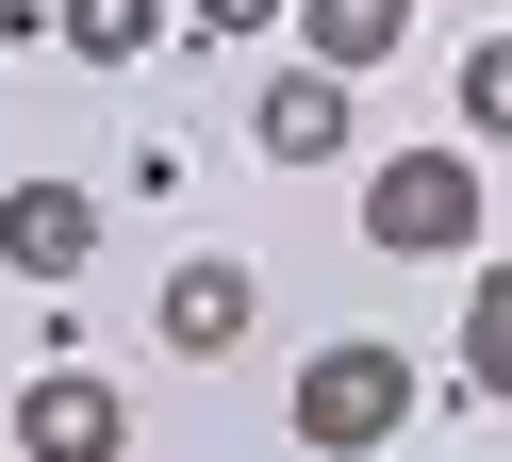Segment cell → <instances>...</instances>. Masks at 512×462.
<instances>
[{"label":"cell","mask_w":512,"mask_h":462,"mask_svg":"<svg viewBox=\"0 0 512 462\" xmlns=\"http://www.w3.org/2000/svg\"><path fill=\"white\" fill-rule=\"evenodd\" d=\"M248 149H265V165H347V83L281 66V83L248 99Z\"/></svg>","instance_id":"cell-7"},{"label":"cell","mask_w":512,"mask_h":462,"mask_svg":"<svg viewBox=\"0 0 512 462\" xmlns=\"http://www.w3.org/2000/svg\"><path fill=\"white\" fill-rule=\"evenodd\" d=\"M364 248H380V264H479V248H496L479 149H380V165H364Z\"/></svg>","instance_id":"cell-2"},{"label":"cell","mask_w":512,"mask_h":462,"mask_svg":"<svg viewBox=\"0 0 512 462\" xmlns=\"http://www.w3.org/2000/svg\"><path fill=\"white\" fill-rule=\"evenodd\" d=\"M281 17H298V66H314V83H347V99L413 50V0H281Z\"/></svg>","instance_id":"cell-6"},{"label":"cell","mask_w":512,"mask_h":462,"mask_svg":"<svg viewBox=\"0 0 512 462\" xmlns=\"http://www.w3.org/2000/svg\"><path fill=\"white\" fill-rule=\"evenodd\" d=\"M479 132H512V33L463 50V132H446V149H479Z\"/></svg>","instance_id":"cell-10"},{"label":"cell","mask_w":512,"mask_h":462,"mask_svg":"<svg viewBox=\"0 0 512 462\" xmlns=\"http://www.w3.org/2000/svg\"><path fill=\"white\" fill-rule=\"evenodd\" d=\"M281 0H166V33H265Z\"/></svg>","instance_id":"cell-11"},{"label":"cell","mask_w":512,"mask_h":462,"mask_svg":"<svg viewBox=\"0 0 512 462\" xmlns=\"http://www.w3.org/2000/svg\"><path fill=\"white\" fill-rule=\"evenodd\" d=\"M446 396H512V264H463V330H446Z\"/></svg>","instance_id":"cell-8"},{"label":"cell","mask_w":512,"mask_h":462,"mask_svg":"<svg viewBox=\"0 0 512 462\" xmlns=\"http://www.w3.org/2000/svg\"><path fill=\"white\" fill-rule=\"evenodd\" d=\"M149 330H166L182 363H232L248 330H265V264H248V248H182L166 297H149Z\"/></svg>","instance_id":"cell-4"},{"label":"cell","mask_w":512,"mask_h":462,"mask_svg":"<svg viewBox=\"0 0 512 462\" xmlns=\"http://www.w3.org/2000/svg\"><path fill=\"white\" fill-rule=\"evenodd\" d=\"M0 264L67 297L83 264H100V198H83V182H17V198H0Z\"/></svg>","instance_id":"cell-5"},{"label":"cell","mask_w":512,"mask_h":462,"mask_svg":"<svg viewBox=\"0 0 512 462\" xmlns=\"http://www.w3.org/2000/svg\"><path fill=\"white\" fill-rule=\"evenodd\" d=\"M50 33H67L83 66H149L166 50V0H50Z\"/></svg>","instance_id":"cell-9"},{"label":"cell","mask_w":512,"mask_h":462,"mask_svg":"<svg viewBox=\"0 0 512 462\" xmlns=\"http://www.w3.org/2000/svg\"><path fill=\"white\" fill-rule=\"evenodd\" d=\"M17 462H133V396L100 363H34L17 380Z\"/></svg>","instance_id":"cell-3"},{"label":"cell","mask_w":512,"mask_h":462,"mask_svg":"<svg viewBox=\"0 0 512 462\" xmlns=\"http://www.w3.org/2000/svg\"><path fill=\"white\" fill-rule=\"evenodd\" d=\"M413 413H430V363H413L397 330H331V347L298 363V396H281V429H298L314 462H380Z\"/></svg>","instance_id":"cell-1"}]
</instances>
